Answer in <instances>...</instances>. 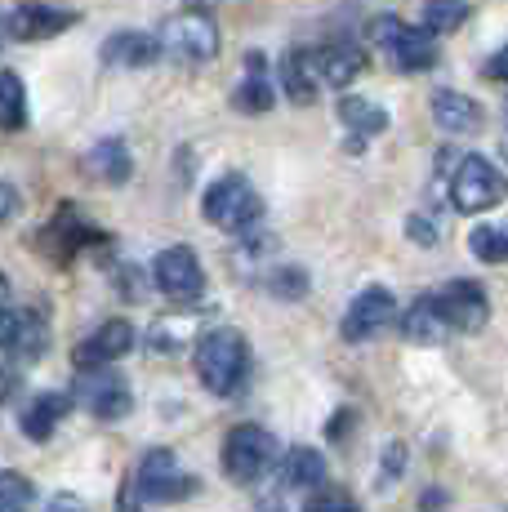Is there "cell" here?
<instances>
[{
  "label": "cell",
  "mask_w": 508,
  "mask_h": 512,
  "mask_svg": "<svg viewBox=\"0 0 508 512\" xmlns=\"http://www.w3.org/2000/svg\"><path fill=\"white\" fill-rule=\"evenodd\" d=\"M281 90H286V98H295V103H312L317 98V67H312V54H304V49H295V54L281 58Z\"/></svg>",
  "instance_id": "obj_22"
},
{
  "label": "cell",
  "mask_w": 508,
  "mask_h": 512,
  "mask_svg": "<svg viewBox=\"0 0 508 512\" xmlns=\"http://www.w3.org/2000/svg\"><path fill=\"white\" fill-rule=\"evenodd\" d=\"M433 121L446 134H477L486 125V112L477 107V98L455 94V90H437L433 94Z\"/></svg>",
  "instance_id": "obj_18"
},
{
  "label": "cell",
  "mask_w": 508,
  "mask_h": 512,
  "mask_svg": "<svg viewBox=\"0 0 508 512\" xmlns=\"http://www.w3.org/2000/svg\"><path fill=\"white\" fill-rule=\"evenodd\" d=\"M508 196L504 170H495V161L486 156H459L451 170V205L459 214H486Z\"/></svg>",
  "instance_id": "obj_3"
},
{
  "label": "cell",
  "mask_w": 508,
  "mask_h": 512,
  "mask_svg": "<svg viewBox=\"0 0 508 512\" xmlns=\"http://www.w3.org/2000/svg\"><path fill=\"white\" fill-rule=\"evenodd\" d=\"M370 41L384 49L388 67H397V72H406V76L433 72V67H437V45H433V36H428L424 27L402 23L397 14H379L375 23H370Z\"/></svg>",
  "instance_id": "obj_2"
},
{
  "label": "cell",
  "mask_w": 508,
  "mask_h": 512,
  "mask_svg": "<svg viewBox=\"0 0 508 512\" xmlns=\"http://www.w3.org/2000/svg\"><path fill=\"white\" fill-rule=\"evenodd\" d=\"M393 317H397L393 294H388L384 285H370V290H361L357 299L348 303L344 326H339V334H344L348 343H366V339H375L379 330L393 326Z\"/></svg>",
  "instance_id": "obj_10"
},
{
  "label": "cell",
  "mask_w": 508,
  "mask_h": 512,
  "mask_svg": "<svg viewBox=\"0 0 508 512\" xmlns=\"http://www.w3.org/2000/svg\"><path fill=\"white\" fill-rule=\"evenodd\" d=\"M152 281H156V290H161L170 303H179V308L197 303V299H201V290H205L201 259L188 250V245H170V250L156 254V263H152Z\"/></svg>",
  "instance_id": "obj_8"
},
{
  "label": "cell",
  "mask_w": 508,
  "mask_h": 512,
  "mask_svg": "<svg viewBox=\"0 0 508 512\" xmlns=\"http://www.w3.org/2000/svg\"><path fill=\"white\" fill-rule=\"evenodd\" d=\"M277 464V437L259 423H241V428L228 432L223 441V472H228L237 486H250L263 472Z\"/></svg>",
  "instance_id": "obj_5"
},
{
  "label": "cell",
  "mask_w": 508,
  "mask_h": 512,
  "mask_svg": "<svg viewBox=\"0 0 508 512\" xmlns=\"http://www.w3.org/2000/svg\"><path fill=\"white\" fill-rule=\"evenodd\" d=\"M134 481H139V495L148 504H179V499H188L197 490V481L179 468L174 450H165V446H156L139 459V477Z\"/></svg>",
  "instance_id": "obj_9"
},
{
  "label": "cell",
  "mask_w": 508,
  "mask_h": 512,
  "mask_svg": "<svg viewBox=\"0 0 508 512\" xmlns=\"http://www.w3.org/2000/svg\"><path fill=\"white\" fill-rule=\"evenodd\" d=\"M339 121L348 125L353 134H384L388 125V112L375 103V98H361V94H348L339 98Z\"/></svg>",
  "instance_id": "obj_24"
},
{
  "label": "cell",
  "mask_w": 508,
  "mask_h": 512,
  "mask_svg": "<svg viewBox=\"0 0 508 512\" xmlns=\"http://www.w3.org/2000/svg\"><path fill=\"white\" fill-rule=\"evenodd\" d=\"M326 481V459L312 446H295L281 459V490H317Z\"/></svg>",
  "instance_id": "obj_20"
},
{
  "label": "cell",
  "mask_w": 508,
  "mask_h": 512,
  "mask_svg": "<svg viewBox=\"0 0 508 512\" xmlns=\"http://www.w3.org/2000/svg\"><path fill=\"white\" fill-rule=\"evenodd\" d=\"M197 374L201 383L214 392V397H237L241 383L250 374V348H246V334L241 330H210L201 334L197 343Z\"/></svg>",
  "instance_id": "obj_1"
},
{
  "label": "cell",
  "mask_w": 508,
  "mask_h": 512,
  "mask_svg": "<svg viewBox=\"0 0 508 512\" xmlns=\"http://www.w3.org/2000/svg\"><path fill=\"white\" fill-rule=\"evenodd\" d=\"M72 406H76L72 392H36V397L23 406V432L32 441H50L58 423L72 415Z\"/></svg>",
  "instance_id": "obj_16"
},
{
  "label": "cell",
  "mask_w": 508,
  "mask_h": 512,
  "mask_svg": "<svg viewBox=\"0 0 508 512\" xmlns=\"http://www.w3.org/2000/svg\"><path fill=\"white\" fill-rule=\"evenodd\" d=\"M308 512H361L348 495H321V499H312Z\"/></svg>",
  "instance_id": "obj_30"
},
{
  "label": "cell",
  "mask_w": 508,
  "mask_h": 512,
  "mask_svg": "<svg viewBox=\"0 0 508 512\" xmlns=\"http://www.w3.org/2000/svg\"><path fill=\"white\" fill-rule=\"evenodd\" d=\"M81 170L90 174L94 183L121 187L125 179H130V170H134V161H130V147H125L121 139H99V143L90 147V152H85Z\"/></svg>",
  "instance_id": "obj_17"
},
{
  "label": "cell",
  "mask_w": 508,
  "mask_h": 512,
  "mask_svg": "<svg viewBox=\"0 0 508 512\" xmlns=\"http://www.w3.org/2000/svg\"><path fill=\"white\" fill-rule=\"evenodd\" d=\"M272 299H304L308 294V272L304 268H272L268 277H263Z\"/></svg>",
  "instance_id": "obj_28"
},
{
  "label": "cell",
  "mask_w": 508,
  "mask_h": 512,
  "mask_svg": "<svg viewBox=\"0 0 508 512\" xmlns=\"http://www.w3.org/2000/svg\"><path fill=\"white\" fill-rule=\"evenodd\" d=\"M468 250L482 263H508V223L504 228H473L468 232Z\"/></svg>",
  "instance_id": "obj_26"
},
{
  "label": "cell",
  "mask_w": 508,
  "mask_h": 512,
  "mask_svg": "<svg viewBox=\"0 0 508 512\" xmlns=\"http://www.w3.org/2000/svg\"><path fill=\"white\" fill-rule=\"evenodd\" d=\"M437 308H442L446 326L459 334H477L491 321V303H486L482 285L477 281H451L442 294H437Z\"/></svg>",
  "instance_id": "obj_11"
},
{
  "label": "cell",
  "mask_w": 508,
  "mask_h": 512,
  "mask_svg": "<svg viewBox=\"0 0 508 512\" xmlns=\"http://www.w3.org/2000/svg\"><path fill=\"white\" fill-rule=\"evenodd\" d=\"M468 18V0H424V27L437 36L455 32V27H464Z\"/></svg>",
  "instance_id": "obj_25"
},
{
  "label": "cell",
  "mask_w": 508,
  "mask_h": 512,
  "mask_svg": "<svg viewBox=\"0 0 508 512\" xmlns=\"http://www.w3.org/2000/svg\"><path fill=\"white\" fill-rule=\"evenodd\" d=\"M161 49L174 58V63H210L219 54V27H214L210 14H179L161 27Z\"/></svg>",
  "instance_id": "obj_7"
},
{
  "label": "cell",
  "mask_w": 508,
  "mask_h": 512,
  "mask_svg": "<svg viewBox=\"0 0 508 512\" xmlns=\"http://www.w3.org/2000/svg\"><path fill=\"white\" fill-rule=\"evenodd\" d=\"M76 23V14L67 9H50V5H14L5 18V36L9 41H50V36L67 32Z\"/></svg>",
  "instance_id": "obj_13"
},
{
  "label": "cell",
  "mask_w": 508,
  "mask_h": 512,
  "mask_svg": "<svg viewBox=\"0 0 508 512\" xmlns=\"http://www.w3.org/2000/svg\"><path fill=\"white\" fill-rule=\"evenodd\" d=\"M0 343H5V357L14 361V366L18 361H36V357H45V348H50V326L27 308H5Z\"/></svg>",
  "instance_id": "obj_12"
},
{
  "label": "cell",
  "mask_w": 508,
  "mask_h": 512,
  "mask_svg": "<svg viewBox=\"0 0 508 512\" xmlns=\"http://www.w3.org/2000/svg\"><path fill=\"white\" fill-rule=\"evenodd\" d=\"M0 94H5V98H0V103H5V130L18 134V130L27 125V103H23L27 94H23V81H18L14 72H5V81H0Z\"/></svg>",
  "instance_id": "obj_27"
},
{
  "label": "cell",
  "mask_w": 508,
  "mask_h": 512,
  "mask_svg": "<svg viewBox=\"0 0 508 512\" xmlns=\"http://www.w3.org/2000/svg\"><path fill=\"white\" fill-rule=\"evenodd\" d=\"M272 103H277V94H272V85L263 81V54H250L246 58V81L232 90V107L259 116V112H268Z\"/></svg>",
  "instance_id": "obj_21"
},
{
  "label": "cell",
  "mask_w": 508,
  "mask_h": 512,
  "mask_svg": "<svg viewBox=\"0 0 508 512\" xmlns=\"http://www.w3.org/2000/svg\"><path fill=\"white\" fill-rule=\"evenodd\" d=\"M486 76H491V81H508V45H504L500 54L491 58V67H486Z\"/></svg>",
  "instance_id": "obj_34"
},
{
  "label": "cell",
  "mask_w": 508,
  "mask_h": 512,
  "mask_svg": "<svg viewBox=\"0 0 508 512\" xmlns=\"http://www.w3.org/2000/svg\"><path fill=\"white\" fill-rule=\"evenodd\" d=\"M402 468H406V446H388L384 450V477L393 472V477H402Z\"/></svg>",
  "instance_id": "obj_31"
},
{
  "label": "cell",
  "mask_w": 508,
  "mask_h": 512,
  "mask_svg": "<svg viewBox=\"0 0 508 512\" xmlns=\"http://www.w3.org/2000/svg\"><path fill=\"white\" fill-rule=\"evenodd\" d=\"M259 214H263V201L246 174H223L205 192V223H214L223 232H246L250 223H259Z\"/></svg>",
  "instance_id": "obj_4"
},
{
  "label": "cell",
  "mask_w": 508,
  "mask_h": 512,
  "mask_svg": "<svg viewBox=\"0 0 508 512\" xmlns=\"http://www.w3.org/2000/svg\"><path fill=\"white\" fill-rule=\"evenodd\" d=\"M410 236H415V245H437V228L424 219H410Z\"/></svg>",
  "instance_id": "obj_32"
},
{
  "label": "cell",
  "mask_w": 508,
  "mask_h": 512,
  "mask_svg": "<svg viewBox=\"0 0 508 512\" xmlns=\"http://www.w3.org/2000/svg\"><path fill=\"white\" fill-rule=\"evenodd\" d=\"M103 63L107 67H152L161 49V36H143V32H116L103 41Z\"/></svg>",
  "instance_id": "obj_19"
},
{
  "label": "cell",
  "mask_w": 508,
  "mask_h": 512,
  "mask_svg": "<svg viewBox=\"0 0 508 512\" xmlns=\"http://www.w3.org/2000/svg\"><path fill=\"white\" fill-rule=\"evenodd\" d=\"M312 67H317V81L321 85H335L344 90L348 81H357V72L366 67V54H361L357 41H330L312 54Z\"/></svg>",
  "instance_id": "obj_15"
},
{
  "label": "cell",
  "mask_w": 508,
  "mask_h": 512,
  "mask_svg": "<svg viewBox=\"0 0 508 512\" xmlns=\"http://www.w3.org/2000/svg\"><path fill=\"white\" fill-rule=\"evenodd\" d=\"M451 326H446L442 308H437V294H424V299H415V308L406 312V339L415 343H442Z\"/></svg>",
  "instance_id": "obj_23"
},
{
  "label": "cell",
  "mask_w": 508,
  "mask_h": 512,
  "mask_svg": "<svg viewBox=\"0 0 508 512\" xmlns=\"http://www.w3.org/2000/svg\"><path fill=\"white\" fill-rule=\"evenodd\" d=\"M268 512H281V508H268Z\"/></svg>",
  "instance_id": "obj_36"
},
{
  "label": "cell",
  "mask_w": 508,
  "mask_h": 512,
  "mask_svg": "<svg viewBox=\"0 0 508 512\" xmlns=\"http://www.w3.org/2000/svg\"><path fill=\"white\" fill-rule=\"evenodd\" d=\"M504 121H508V112H504Z\"/></svg>",
  "instance_id": "obj_37"
},
{
  "label": "cell",
  "mask_w": 508,
  "mask_h": 512,
  "mask_svg": "<svg viewBox=\"0 0 508 512\" xmlns=\"http://www.w3.org/2000/svg\"><path fill=\"white\" fill-rule=\"evenodd\" d=\"M72 397H76V406H85L94 419H107V423L125 419V415H130V406H134L130 383H125L112 366H99V370H76Z\"/></svg>",
  "instance_id": "obj_6"
},
{
  "label": "cell",
  "mask_w": 508,
  "mask_h": 512,
  "mask_svg": "<svg viewBox=\"0 0 508 512\" xmlns=\"http://www.w3.org/2000/svg\"><path fill=\"white\" fill-rule=\"evenodd\" d=\"M45 512H90V508H85L76 495H54V499H50V508H45Z\"/></svg>",
  "instance_id": "obj_33"
},
{
  "label": "cell",
  "mask_w": 508,
  "mask_h": 512,
  "mask_svg": "<svg viewBox=\"0 0 508 512\" xmlns=\"http://www.w3.org/2000/svg\"><path fill=\"white\" fill-rule=\"evenodd\" d=\"M0 196H5V219H14V214H18V192H14V183L0 187Z\"/></svg>",
  "instance_id": "obj_35"
},
{
  "label": "cell",
  "mask_w": 508,
  "mask_h": 512,
  "mask_svg": "<svg viewBox=\"0 0 508 512\" xmlns=\"http://www.w3.org/2000/svg\"><path fill=\"white\" fill-rule=\"evenodd\" d=\"M32 499H36V490L23 472H5L0 477V512H27Z\"/></svg>",
  "instance_id": "obj_29"
},
{
  "label": "cell",
  "mask_w": 508,
  "mask_h": 512,
  "mask_svg": "<svg viewBox=\"0 0 508 512\" xmlns=\"http://www.w3.org/2000/svg\"><path fill=\"white\" fill-rule=\"evenodd\" d=\"M134 348V326L130 321H103L99 330L90 334V339H81V348H76V370H99V366H112V361H121L125 352Z\"/></svg>",
  "instance_id": "obj_14"
}]
</instances>
